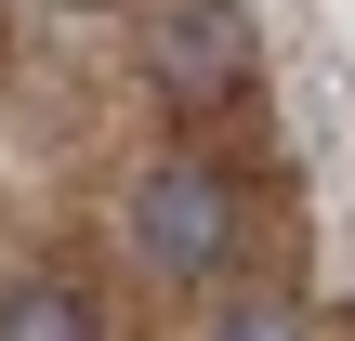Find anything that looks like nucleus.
<instances>
[{"label":"nucleus","mask_w":355,"mask_h":341,"mask_svg":"<svg viewBox=\"0 0 355 341\" xmlns=\"http://www.w3.org/2000/svg\"><path fill=\"white\" fill-rule=\"evenodd\" d=\"M132 250H145L158 276H211V263L237 250V184L198 171V158H158V171L132 184Z\"/></svg>","instance_id":"obj_1"},{"label":"nucleus","mask_w":355,"mask_h":341,"mask_svg":"<svg viewBox=\"0 0 355 341\" xmlns=\"http://www.w3.org/2000/svg\"><path fill=\"white\" fill-rule=\"evenodd\" d=\"M132 53H145V79H158L171 105H224V92L250 79L237 0H145V13H132Z\"/></svg>","instance_id":"obj_2"},{"label":"nucleus","mask_w":355,"mask_h":341,"mask_svg":"<svg viewBox=\"0 0 355 341\" xmlns=\"http://www.w3.org/2000/svg\"><path fill=\"white\" fill-rule=\"evenodd\" d=\"M0 341H105V302L66 276H13L0 289Z\"/></svg>","instance_id":"obj_3"},{"label":"nucleus","mask_w":355,"mask_h":341,"mask_svg":"<svg viewBox=\"0 0 355 341\" xmlns=\"http://www.w3.org/2000/svg\"><path fill=\"white\" fill-rule=\"evenodd\" d=\"M211 341H303V315H290V302H224Z\"/></svg>","instance_id":"obj_4"}]
</instances>
